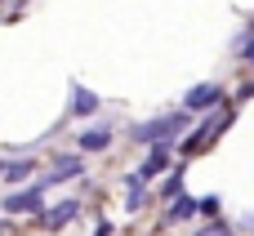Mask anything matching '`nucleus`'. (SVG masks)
I'll return each mask as SVG.
<instances>
[{
	"label": "nucleus",
	"instance_id": "1",
	"mask_svg": "<svg viewBox=\"0 0 254 236\" xmlns=\"http://www.w3.org/2000/svg\"><path fill=\"white\" fill-rule=\"evenodd\" d=\"M188 125H192V112H188V107H179V112H165V116H156V120H143V125H134V138L156 147V143H170V138H179Z\"/></svg>",
	"mask_w": 254,
	"mask_h": 236
},
{
	"label": "nucleus",
	"instance_id": "2",
	"mask_svg": "<svg viewBox=\"0 0 254 236\" xmlns=\"http://www.w3.org/2000/svg\"><path fill=\"white\" fill-rule=\"evenodd\" d=\"M45 192H49V183H36V187H27V192H9L4 196V214H36V219H45Z\"/></svg>",
	"mask_w": 254,
	"mask_h": 236
},
{
	"label": "nucleus",
	"instance_id": "3",
	"mask_svg": "<svg viewBox=\"0 0 254 236\" xmlns=\"http://www.w3.org/2000/svg\"><path fill=\"white\" fill-rule=\"evenodd\" d=\"M214 103H223V89H219V85H196V89H188V98H183L188 112H201V107H214Z\"/></svg>",
	"mask_w": 254,
	"mask_h": 236
},
{
	"label": "nucleus",
	"instance_id": "4",
	"mask_svg": "<svg viewBox=\"0 0 254 236\" xmlns=\"http://www.w3.org/2000/svg\"><path fill=\"white\" fill-rule=\"evenodd\" d=\"M76 214H80V205H76V201H63V205L45 210V219H40V223H45V232H63V228H67Z\"/></svg>",
	"mask_w": 254,
	"mask_h": 236
},
{
	"label": "nucleus",
	"instance_id": "5",
	"mask_svg": "<svg viewBox=\"0 0 254 236\" xmlns=\"http://www.w3.org/2000/svg\"><path fill=\"white\" fill-rule=\"evenodd\" d=\"M98 112V94H89L85 85H71V116H94Z\"/></svg>",
	"mask_w": 254,
	"mask_h": 236
},
{
	"label": "nucleus",
	"instance_id": "6",
	"mask_svg": "<svg viewBox=\"0 0 254 236\" xmlns=\"http://www.w3.org/2000/svg\"><path fill=\"white\" fill-rule=\"evenodd\" d=\"M107 143H112V125H94V129H85L76 138V147H85V152H103Z\"/></svg>",
	"mask_w": 254,
	"mask_h": 236
},
{
	"label": "nucleus",
	"instance_id": "7",
	"mask_svg": "<svg viewBox=\"0 0 254 236\" xmlns=\"http://www.w3.org/2000/svg\"><path fill=\"white\" fill-rule=\"evenodd\" d=\"M228 120H232V116H228ZM228 120H219V125H214V120H205V125H201V129H196V134L183 143V152H188V156H196V152H201V143H210V138H214V134H219Z\"/></svg>",
	"mask_w": 254,
	"mask_h": 236
},
{
	"label": "nucleus",
	"instance_id": "8",
	"mask_svg": "<svg viewBox=\"0 0 254 236\" xmlns=\"http://www.w3.org/2000/svg\"><path fill=\"white\" fill-rule=\"evenodd\" d=\"M67 178H80V161H76V156H58V165H54V174H49L45 183L58 187V183H67Z\"/></svg>",
	"mask_w": 254,
	"mask_h": 236
},
{
	"label": "nucleus",
	"instance_id": "9",
	"mask_svg": "<svg viewBox=\"0 0 254 236\" xmlns=\"http://www.w3.org/2000/svg\"><path fill=\"white\" fill-rule=\"evenodd\" d=\"M170 147H174V143H156V147H152V156L143 161V170H138V174H143V178L161 174V170H165V161H170Z\"/></svg>",
	"mask_w": 254,
	"mask_h": 236
},
{
	"label": "nucleus",
	"instance_id": "10",
	"mask_svg": "<svg viewBox=\"0 0 254 236\" xmlns=\"http://www.w3.org/2000/svg\"><path fill=\"white\" fill-rule=\"evenodd\" d=\"M27 174H36V161H18V156L4 161V183H22Z\"/></svg>",
	"mask_w": 254,
	"mask_h": 236
},
{
	"label": "nucleus",
	"instance_id": "11",
	"mask_svg": "<svg viewBox=\"0 0 254 236\" xmlns=\"http://www.w3.org/2000/svg\"><path fill=\"white\" fill-rule=\"evenodd\" d=\"M196 210H201L196 201H188V196H179V201L170 205V214H165V223H188V219H192Z\"/></svg>",
	"mask_w": 254,
	"mask_h": 236
},
{
	"label": "nucleus",
	"instance_id": "12",
	"mask_svg": "<svg viewBox=\"0 0 254 236\" xmlns=\"http://www.w3.org/2000/svg\"><path fill=\"white\" fill-rule=\"evenodd\" d=\"M161 192H165V196H183V170H174V174L161 183Z\"/></svg>",
	"mask_w": 254,
	"mask_h": 236
},
{
	"label": "nucleus",
	"instance_id": "13",
	"mask_svg": "<svg viewBox=\"0 0 254 236\" xmlns=\"http://www.w3.org/2000/svg\"><path fill=\"white\" fill-rule=\"evenodd\" d=\"M237 54H241V58H250V62H254V31H246V36L237 40Z\"/></svg>",
	"mask_w": 254,
	"mask_h": 236
},
{
	"label": "nucleus",
	"instance_id": "14",
	"mask_svg": "<svg viewBox=\"0 0 254 236\" xmlns=\"http://www.w3.org/2000/svg\"><path fill=\"white\" fill-rule=\"evenodd\" d=\"M196 236H232V228H228V223H210L205 232H196Z\"/></svg>",
	"mask_w": 254,
	"mask_h": 236
}]
</instances>
